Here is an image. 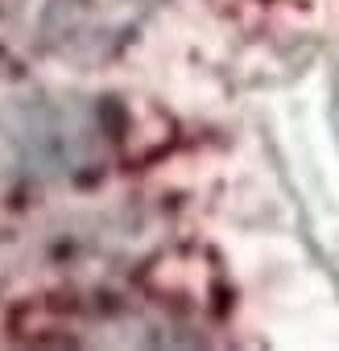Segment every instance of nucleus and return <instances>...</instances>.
Masks as SVG:
<instances>
[{
    "label": "nucleus",
    "instance_id": "obj_1",
    "mask_svg": "<svg viewBox=\"0 0 339 351\" xmlns=\"http://www.w3.org/2000/svg\"><path fill=\"white\" fill-rule=\"evenodd\" d=\"M112 141V112L87 95H30L0 112V161L13 178L34 186L100 169Z\"/></svg>",
    "mask_w": 339,
    "mask_h": 351
},
{
    "label": "nucleus",
    "instance_id": "obj_2",
    "mask_svg": "<svg viewBox=\"0 0 339 351\" xmlns=\"http://www.w3.org/2000/svg\"><path fill=\"white\" fill-rule=\"evenodd\" d=\"M157 9L161 0H46L38 42L67 66H104L141 38Z\"/></svg>",
    "mask_w": 339,
    "mask_h": 351
}]
</instances>
